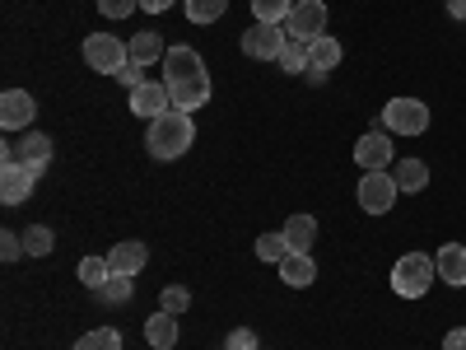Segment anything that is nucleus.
<instances>
[{
    "instance_id": "nucleus-1",
    "label": "nucleus",
    "mask_w": 466,
    "mask_h": 350,
    "mask_svg": "<svg viewBox=\"0 0 466 350\" xmlns=\"http://www.w3.org/2000/svg\"><path fill=\"white\" fill-rule=\"evenodd\" d=\"M164 85H168L173 108H182V112H197V108L210 103V75H206V61H201L197 47H168Z\"/></svg>"
},
{
    "instance_id": "nucleus-2",
    "label": "nucleus",
    "mask_w": 466,
    "mask_h": 350,
    "mask_svg": "<svg viewBox=\"0 0 466 350\" xmlns=\"http://www.w3.org/2000/svg\"><path fill=\"white\" fill-rule=\"evenodd\" d=\"M191 140H197V122H191V112H182V108H168L164 117H154L149 136H145L154 160H182L191 149Z\"/></svg>"
},
{
    "instance_id": "nucleus-3",
    "label": "nucleus",
    "mask_w": 466,
    "mask_h": 350,
    "mask_svg": "<svg viewBox=\"0 0 466 350\" xmlns=\"http://www.w3.org/2000/svg\"><path fill=\"white\" fill-rule=\"evenodd\" d=\"M434 276H439V266L430 252H401V262L392 266V290L401 299H420V294H430Z\"/></svg>"
},
{
    "instance_id": "nucleus-4",
    "label": "nucleus",
    "mask_w": 466,
    "mask_h": 350,
    "mask_svg": "<svg viewBox=\"0 0 466 350\" xmlns=\"http://www.w3.org/2000/svg\"><path fill=\"white\" fill-rule=\"evenodd\" d=\"M127 61H131V47L122 43V37H112V33L85 37V66H89V70H98V75H122Z\"/></svg>"
},
{
    "instance_id": "nucleus-5",
    "label": "nucleus",
    "mask_w": 466,
    "mask_h": 350,
    "mask_svg": "<svg viewBox=\"0 0 466 350\" xmlns=\"http://www.w3.org/2000/svg\"><path fill=\"white\" fill-rule=\"evenodd\" d=\"M382 127L392 136H424L430 131V108L420 98H392L382 108Z\"/></svg>"
},
{
    "instance_id": "nucleus-6",
    "label": "nucleus",
    "mask_w": 466,
    "mask_h": 350,
    "mask_svg": "<svg viewBox=\"0 0 466 350\" xmlns=\"http://www.w3.org/2000/svg\"><path fill=\"white\" fill-rule=\"evenodd\" d=\"M397 197H401V187H397V178L387 169L360 178V206H364V215H387L397 206Z\"/></svg>"
},
{
    "instance_id": "nucleus-7",
    "label": "nucleus",
    "mask_w": 466,
    "mask_h": 350,
    "mask_svg": "<svg viewBox=\"0 0 466 350\" xmlns=\"http://www.w3.org/2000/svg\"><path fill=\"white\" fill-rule=\"evenodd\" d=\"M52 160V136L43 131H24L19 140H5V164H24L33 173H43Z\"/></svg>"
},
{
    "instance_id": "nucleus-8",
    "label": "nucleus",
    "mask_w": 466,
    "mask_h": 350,
    "mask_svg": "<svg viewBox=\"0 0 466 350\" xmlns=\"http://www.w3.org/2000/svg\"><path fill=\"white\" fill-rule=\"evenodd\" d=\"M285 33L294 37V43H313V37L327 33V5L322 0H299V5L289 10L285 19Z\"/></svg>"
},
{
    "instance_id": "nucleus-9",
    "label": "nucleus",
    "mask_w": 466,
    "mask_h": 350,
    "mask_svg": "<svg viewBox=\"0 0 466 350\" xmlns=\"http://www.w3.org/2000/svg\"><path fill=\"white\" fill-rule=\"evenodd\" d=\"M285 43H289V33H285L280 24H257V28L243 33V52H248L252 61H280Z\"/></svg>"
},
{
    "instance_id": "nucleus-10",
    "label": "nucleus",
    "mask_w": 466,
    "mask_h": 350,
    "mask_svg": "<svg viewBox=\"0 0 466 350\" xmlns=\"http://www.w3.org/2000/svg\"><path fill=\"white\" fill-rule=\"evenodd\" d=\"M33 117H37V103L28 89H5L0 94V127L5 131H33Z\"/></svg>"
},
{
    "instance_id": "nucleus-11",
    "label": "nucleus",
    "mask_w": 466,
    "mask_h": 350,
    "mask_svg": "<svg viewBox=\"0 0 466 350\" xmlns=\"http://www.w3.org/2000/svg\"><path fill=\"white\" fill-rule=\"evenodd\" d=\"M168 108H173V98H168V85H164V80H159V85L145 80V85H136V89H131V112H136V117H145V122L164 117Z\"/></svg>"
},
{
    "instance_id": "nucleus-12",
    "label": "nucleus",
    "mask_w": 466,
    "mask_h": 350,
    "mask_svg": "<svg viewBox=\"0 0 466 350\" xmlns=\"http://www.w3.org/2000/svg\"><path fill=\"white\" fill-rule=\"evenodd\" d=\"M355 164L364 173H378V169L392 164V140H387V131H369V136L355 140Z\"/></svg>"
},
{
    "instance_id": "nucleus-13",
    "label": "nucleus",
    "mask_w": 466,
    "mask_h": 350,
    "mask_svg": "<svg viewBox=\"0 0 466 350\" xmlns=\"http://www.w3.org/2000/svg\"><path fill=\"white\" fill-rule=\"evenodd\" d=\"M33 187H37V173L33 169H24V164H5V169H0V201H5V206L28 201Z\"/></svg>"
},
{
    "instance_id": "nucleus-14",
    "label": "nucleus",
    "mask_w": 466,
    "mask_h": 350,
    "mask_svg": "<svg viewBox=\"0 0 466 350\" xmlns=\"http://www.w3.org/2000/svg\"><path fill=\"white\" fill-rule=\"evenodd\" d=\"M107 262H112V276H140L145 262H149V248L136 243V239H127V243H116L107 252Z\"/></svg>"
},
{
    "instance_id": "nucleus-15",
    "label": "nucleus",
    "mask_w": 466,
    "mask_h": 350,
    "mask_svg": "<svg viewBox=\"0 0 466 350\" xmlns=\"http://www.w3.org/2000/svg\"><path fill=\"white\" fill-rule=\"evenodd\" d=\"M434 266H439V281L443 285H466V243H443L439 257H434Z\"/></svg>"
},
{
    "instance_id": "nucleus-16",
    "label": "nucleus",
    "mask_w": 466,
    "mask_h": 350,
    "mask_svg": "<svg viewBox=\"0 0 466 350\" xmlns=\"http://www.w3.org/2000/svg\"><path fill=\"white\" fill-rule=\"evenodd\" d=\"M280 281L289 285V290H308L318 281V262L308 257V252H289L285 262H280Z\"/></svg>"
},
{
    "instance_id": "nucleus-17",
    "label": "nucleus",
    "mask_w": 466,
    "mask_h": 350,
    "mask_svg": "<svg viewBox=\"0 0 466 350\" xmlns=\"http://www.w3.org/2000/svg\"><path fill=\"white\" fill-rule=\"evenodd\" d=\"M177 332H182V327H177V314H164V308L145 323V341H149L154 350H173V345H177Z\"/></svg>"
},
{
    "instance_id": "nucleus-18",
    "label": "nucleus",
    "mask_w": 466,
    "mask_h": 350,
    "mask_svg": "<svg viewBox=\"0 0 466 350\" xmlns=\"http://www.w3.org/2000/svg\"><path fill=\"white\" fill-rule=\"evenodd\" d=\"M280 233L289 239V252H308V248L318 243V220L313 215H289V224Z\"/></svg>"
},
{
    "instance_id": "nucleus-19",
    "label": "nucleus",
    "mask_w": 466,
    "mask_h": 350,
    "mask_svg": "<svg viewBox=\"0 0 466 350\" xmlns=\"http://www.w3.org/2000/svg\"><path fill=\"white\" fill-rule=\"evenodd\" d=\"M127 47H131V61H140V66H154V61H164V57H168V47H164V37L154 33V28L136 33V37H131Z\"/></svg>"
},
{
    "instance_id": "nucleus-20",
    "label": "nucleus",
    "mask_w": 466,
    "mask_h": 350,
    "mask_svg": "<svg viewBox=\"0 0 466 350\" xmlns=\"http://www.w3.org/2000/svg\"><path fill=\"white\" fill-rule=\"evenodd\" d=\"M308 66L313 70H331V66H340V43L336 37H313V43H308Z\"/></svg>"
},
{
    "instance_id": "nucleus-21",
    "label": "nucleus",
    "mask_w": 466,
    "mask_h": 350,
    "mask_svg": "<svg viewBox=\"0 0 466 350\" xmlns=\"http://www.w3.org/2000/svg\"><path fill=\"white\" fill-rule=\"evenodd\" d=\"M392 178H397L401 191H424V187H430V164H424V160H401Z\"/></svg>"
},
{
    "instance_id": "nucleus-22",
    "label": "nucleus",
    "mask_w": 466,
    "mask_h": 350,
    "mask_svg": "<svg viewBox=\"0 0 466 350\" xmlns=\"http://www.w3.org/2000/svg\"><path fill=\"white\" fill-rule=\"evenodd\" d=\"M294 5L299 0H252V19L257 24H285Z\"/></svg>"
},
{
    "instance_id": "nucleus-23",
    "label": "nucleus",
    "mask_w": 466,
    "mask_h": 350,
    "mask_svg": "<svg viewBox=\"0 0 466 350\" xmlns=\"http://www.w3.org/2000/svg\"><path fill=\"white\" fill-rule=\"evenodd\" d=\"M80 281H85L89 290H103V285L112 281V262H107V257H85V262H80Z\"/></svg>"
},
{
    "instance_id": "nucleus-24",
    "label": "nucleus",
    "mask_w": 466,
    "mask_h": 350,
    "mask_svg": "<svg viewBox=\"0 0 466 350\" xmlns=\"http://www.w3.org/2000/svg\"><path fill=\"white\" fill-rule=\"evenodd\" d=\"M224 10H228V0H187L191 24H215V19H224Z\"/></svg>"
},
{
    "instance_id": "nucleus-25",
    "label": "nucleus",
    "mask_w": 466,
    "mask_h": 350,
    "mask_svg": "<svg viewBox=\"0 0 466 350\" xmlns=\"http://www.w3.org/2000/svg\"><path fill=\"white\" fill-rule=\"evenodd\" d=\"M257 257L280 266V262L289 257V239H285V233H261V239H257Z\"/></svg>"
},
{
    "instance_id": "nucleus-26",
    "label": "nucleus",
    "mask_w": 466,
    "mask_h": 350,
    "mask_svg": "<svg viewBox=\"0 0 466 350\" xmlns=\"http://www.w3.org/2000/svg\"><path fill=\"white\" fill-rule=\"evenodd\" d=\"M75 350H122V336H116L112 327H94V332H85L80 341H75Z\"/></svg>"
},
{
    "instance_id": "nucleus-27",
    "label": "nucleus",
    "mask_w": 466,
    "mask_h": 350,
    "mask_svg": "<svg viewBox=\"0 0 466 350\" xmlns=\"http://www.w3.org/2000/svg\"><path fill=\"white\" fill-rule=\"evenodd\" d=\"M52 229L47 224H28V233H24V248H28V257H47L52 252Z\"/></svg>"
},
{
    "instance_id": "nucleus-28",
    "label": "nucleus",
    "mask_w": 466,
    "mask_h": 350,
    "mask_svg": "<svg viewBox=\"0 0 466 350\" xmlns=\"http://www.w3.org/2000/svg\"><path fill=\"white\" fill-rule=\"evenodd\" d=\"M280 70H289V75H299V70H308V43H285V52H280V61H276Z\"/></svg>"
},
{
    "instance_id": "nucleus-29",
    "label": "nucleus",
    "mask_w": 466,
    "mask_h": 350,
    "mask_svg": "<svg viewBox=\"0 0 466 350\" xmlns=\"http://www.w3.org/2000/svg\"><path fill=\"white\" fill-rule=\"evenodd\" d=\"M159 308H164V314H187V308H191V290H182V285H168L164 294H159Z\"/></svg>"
},
{
    "instance_id": "nucleus-30",
    "label": "nucleus",
    "mask_w": 466,
    "mask_h": 350,
    "mask_svg": "<svg viewBox=\"0 0 466 350\" xmlns=\"http://www.w3.org/2000/svg\"><path fill=\"white\" fill-rule=\"evenodd\" d=\"M131 281H136V276H112L98 294H103L107 304H127V299H131Z\"/></svg>"
},
{
    "instance_id": "nucleus-31",
    "label": "nucleus",
    "mask_w": 466,
    "mask_h": 350,
    "mask_svg": "<svg viewBox=\"0 0 466 350\" xmlns=\"http://www.w3.org/2000/svg\"><path fill=\"white\" fill-rule=\"evenodd\" d=\"M28 248H24V233H15V229H5V233H0V257H5V262H19Z\"/></svg>"
},
{
    "instance_id": "nucleus-32",
    "label": "nucleus",
    "mask_w": 466,
    "mask_h": 350,
    "mask_svg": "<svg viewBox=\"0 0 466 350\" xmlns=\"http://www.w3.org/2000/svg\"><path fill=\"white\" fill-rule=\"evenodd\" d=\"M224 350H261V345H257L252 327H233V332H228V341H224Z\"/></svg>"
},
{
    "instance_id": "nucleus-33",
    "label": "nucleus",
    "mask_w": 466,
    "mask_h": 350,
    "mask_svg": "<svg viewBox=\"0 0 466 350\" xmlns=\"http://www.w3.org/2000/svg\"><path fill=\"white\" fill-rule=\"evenodd\" d=\"M136 5H140V0H98L103 19H127V15H131Z\"/></svg>"
},
{
    "instance_id": "nucleus-34",
    "label": "nucleus",
    "mask_w": 466,
    "mask_h": 350,
    "mask_svg": "<svg viewBox=\"0 0 466 350\" xmlns=\"http://www.w3.org/2000/svg\"><path fill=\"white\" fill-rule=\"evenodd\" d=\"M116 80H122L127 89H136V85H145V66H140V61H127V66H122V75H116Z\"/></svg>"
},
{
    "instance_id": "nucleus-35",
    "label": "nucleus",
    "mask_w": 466,
    "mask_h": 350,
    "mask_svg": "<svg viewBox=\"0 0 466 350\" xmlns=\"http://www.w3.org/2000/svg\"><path fill=\"white\" fill-rule=\"evenodd\" d=\"M443 350H466V327H452V332L443 336Z\"/></svg>"
},
{
    "instance_id": "nucleus-36",
    "label": "nucleus",
    "mask_w": 466,
    "mask_h": 350,
    "mask_svg": "<svg viewBox=\"0 0 466 350\" xmlns=\"http://www.w3.org/2000/svg\"><path fill=\"white\" fill-rule=\"evenodd\" d=\"M173 5H177V0H140L145 15H164V10H173Z\"/></svg>"
},
{
    "instance_id": "nucleus-37",
    "label": "nucleus",
    "mask_w": 466,
    "mask_h": 350,
    "mask_svg": "<svg viewBox=\"0 0 466 350\" xmlns=\"http://www.w3.org/2000/svg\"><path fill=\"white\" fill-rule=\"evenodd\" d=\"M448 15L452 19H466V0H448Z\"/></svg>"
}]
</instances>
